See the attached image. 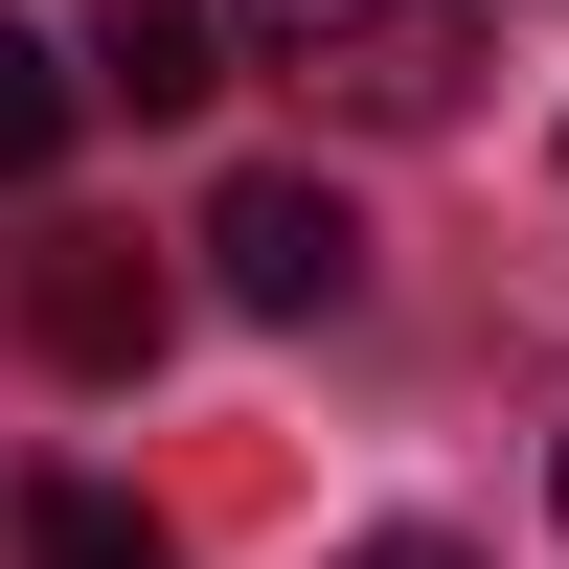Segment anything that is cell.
Wrapping results in <instances>:
<instances>
[{
	"label": "cell",
	"mask_w": 569,
	"mask_h": 569,
	"mask_svg": "<svg viewBox=\"0 0 569 569\" xmlns=\"http://www.w3.org/2000/svg\"><path fill=\"white\" fill-rule=\"evenodd\" d=\"M206 273H228V319H342L365 297V206H342V182H228V206H206Z\"/></svg>",
	"instance_id": "3"
},
{
	"label": "cell",
	"mask_w": 569,
	"mask_h": 569,
	"mask_svg": "<svg viewBox=\"0 0 569 569\" xmlns=\"http://www.w3.org/2000/svg\"><path fill=\"white\" fill-rule=\"evenodd\" d=\"M228 46H251L228 0H114V23H91V91H114V114H206Z\"/></svg>",
	"instance_id": "4"
},
{
	"label": "cell",
	"mask_w": 569,
	"mask_h": 569,
	"mask_svg": "<svg viewBox=\"0 0 569 569\" xmlns=\"http://www.w3.org/2000/svg\"><path fill=\"white\" fill-rule=\"evenodd\" d=\"M69 114H91V69H69L46 23H0V182H46V160H69Z\"/></svg>",
	"instance_id": "6"
},
{
	"label": "cell",
	"mask_w": 569,
	"mask_h": 569,
	"mask_svg": "<svg viewBox=\"0 0 569 569\" xmlns=\"http://www.w3.org/2000/svg\"><path fill=\"white\" fill-rule=\"evenodd\" d=\"M228 23H251V69H297L365 137H433L479 91V0H228Z\"/></svg>",
	"instance_id": "1"
},
{
	"label": "cell",
	"mask_w": 569,
	"mask_h": 569,
	"mask_svg": "<svg viewBox=\"0 0 569 569\" xmlns=\"http://www.w3.org/2000/svg\"><path fill=\"white\" fill-rule=\"evenodd\" d=\"M342 569H479V547H433V525H388V547H342Z\"/></svg>",
	"instance_id": "7"
},
{
	"label": "cell",
	"mask_w": 569,
	"mask_h": 569,
	"mask_svg": "<svg viewBox=\"0 0 569 569\" xmlns=\"http://www.w3.org/2000/svg\"><path fill=\"white\" fill-rule=\"evenodd\" d=\"M23 569H182V547H160V501H114V479H46V501H23Z\"/></svg>",
	"instance_id": "5"
},
{
	"label": "cell",
	"mask_w": 569,
	"mask_h": 569,
	"mask_svg": "<svg viewBox=\"0 0 569 569\" xmlns=\"http://www.w3.org/2000/svg\"><path fill=\"white\" fill-rule=\"evenodd\" d=\"M160 319H182V273L137 251V228H23V342L69 365V388H137Z\"/></svg>",
	"instance_id": "2"
}]
</instances>
